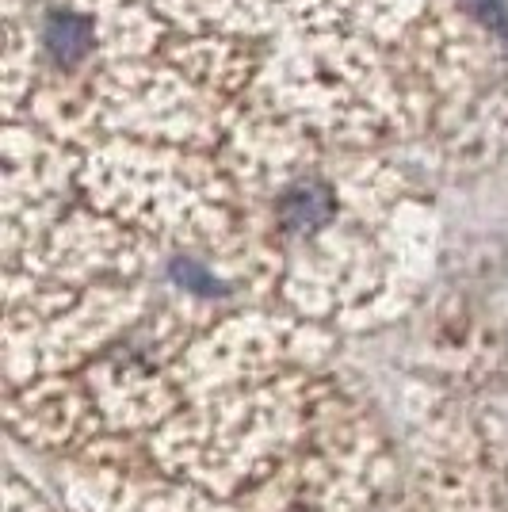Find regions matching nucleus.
I'll use <instances>...</instances> for the list:
<instances>
[{"label":"nucleus","mask_w":508,"mask_h":512,"mask_svg":"<svg viewBox=\"0 0 508 512\" xmlns=\"http://www.w3.org/2000/svg\"><path fill=\"white\" fill-rule=\"evenodd\" d=\"M276 214H279V226L287 234H314V230L333 222L337 199H333V192L325 184L306 180V184H295L291 192L279 199Z\"/></svg>","instance_id":"f257e3e1"},{"label":"nucleus","mask_w":508,"mask_h":512,"mask_svg":"<svg viewBox=\"0 0 508 512\" xmlns=\"http://www.w3.org/2000/svg\"><path fill=\"white\" fill-rule=\"evenodd\" d=\"M169 276L176 287H184L188 295H203V299H211V295H222L226 287H222V279L214 276L207 264H199L195 256H176L169 264Z\"/></svg>","instance_id":"7ed1b4c3"},{"label":"nucleus","mask_w":508,"mask_h":512,"mask_svg":"<svg viewBox=\"0 0 508 512\" xmlns=\"http://www.w3.org/2000/svg\"><path fill=\"white\" fill-rule=\"evenodd\" d=\"M46 46L58 62H77L85 58V50L92 46V27L81 16H69V12H58L46 23Z\"/></svg>","instance_id":"f03ea898"}]
</instances>
